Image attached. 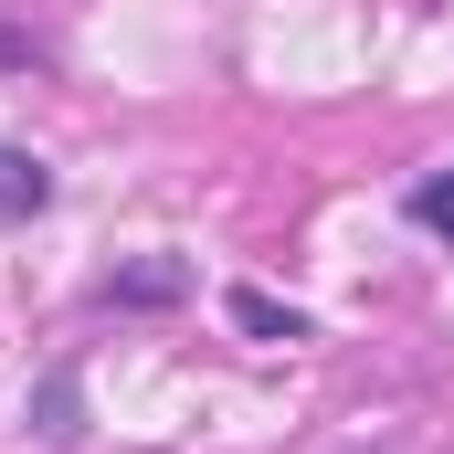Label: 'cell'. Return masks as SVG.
Listing matches in <instances>:
<instances>
[{"label":"cell","mask_w":454,"mask_h":454,"mask_svg":"<svg viewBox=\"0 0 454 454\" xmlns=\"http://www.w3.org/2000/svg\"><path fill=\"white\" fill-rule=\"evenodd\" d=\"M43 201H53V169L32 148H0V223H32Z\"/></svg>","instance_id":"1"},{"label":"cell","mask_w":454,"mask_h":454,"mask_svg":"<svg viewBox=\"0 0 454 454\" xmlns=\"http://www.w3.org/2000/svg\"><path fill=\"white\" fill-rule=\"evenodd\" d=\"M180 286H191V264H169V254H159V264H127V275H106V307H169Z\"/></svg>","instance_id":"2"},{"label":"cell","mask_w":454,"mask_h":454,"mask_svg":"<svg viewBox=\"0 0 454 454\" xmlns=\"http://www.w3.org/2000/svg\"><path fill=\"white\" fill-rule=\"evenodd\" d=\"M232 328H243V339H307V317H296V307H275L264 286H232Z\"/></svg>","instance_id":"3"},{"label":"cell","mask_w":454,"mask_h":454,"mask_svg":"<svg viewBox=\"0 0 454 454\" xmlns=\"http://www.w3.org/2000/svg\"><path fill=\"white\" fill-rule=\"evenodd\" d=\"M412 223H423V232H444V243H454V169H434V180L412 191Z\"/></svg>","instance_id":"4"}]
</instances>
